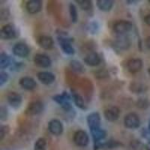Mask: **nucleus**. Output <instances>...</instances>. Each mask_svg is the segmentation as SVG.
Returning <instances> with one entry per match:
<instances>
[{"label": "nucleus", "mask_w": 150, "mask_h": 150, "mask_svg": "<svg viewBox=\"0 0 150 150\" xmlns=\"http://www.w3.org/2000/svg\"><path fill=\"white\" fill-rule=\"evenodd\" d=\"M69 14H70L71 22L74 23H77V21H78V14H77V8L72 3L69 5Z\"/></svg>", "instance_id": "obj_26"}, {"label": "nucleus", "mask_w": 150, "mask_h": 150, "mask_svg": "<svg viewBox=\"0 0 150 150\" xmlns=\"http://www.w3.org/2000/svg\"><path fill=\"white\" fill-rule=\"evenodd\" d=\"M8 119V111L7 109L2 106L0 108V120L2 121H5Z\"/></svg>", "instance_id": "obj_33"}, {"label": "nucleus", "mask_w": 150, "mask_h": 150, "mask_svg": "<svg viewBox=\"0 0 150 150\" xmlns=\"http://www.w3.org/2000/svg\"><path fill=\"white\" fill-rule=\"evenodd\" d=\"M26 8L29 14H37L42 8V2L40 0H31L26 3Z\"/></svg>", "instance_id": "obj_17"}, {"label": "nucleus", "mask_w": 150, "mask_h": 150, "mask_svg": "<svg viewBox=\"0 0 150 150\" xmlns=\"http://www.w3.org/2000/svg\"><path fill=\"white\" fill-rule=\"evenodd\" d=\"M144 21H145L146 23L150 26V14H148L147 16H146L145 18H144Z\"/></svg>", "instance_id": "obj_36"}, {"label": "nucleus", "mask_w": 150, "mask_h": 150, "mask_svg": "<svg viewBox=\"0 0 150 150\" xmlns=\"http://www.w3.org/2000/svg\"><path fill=\"white\" fill-rule=\"evenodd\" d=\"M71 38H67L65 36H59L58 42L62 51L68 55H73L75 50L71 45Z\"/></svg>", "instance_id": "obj_5"}, {"label": "nucleus", "mask_w": 150, "mask_h": 150, "mask_svg": "<svg viewBox=\"0 0 150 150\" xmlns=\"http://www.w3.org/2000/svg\"><path fill=\"white\" fill-rule=\"evenodd\" d=\"M120 115V110L117 107H110L106 109L104 112V116L106 120L109 122H114L119 119Z\"/></svg>", "instance_id": "obj_13"}, {"label": "nucleus", "mask_w": 150, "mask_h": 150, "mask_svg": "<svg viewBox=\"0 0 150 150\" xmlns=\"http://www.w3.org/2000/svg\"><path fill=\"white\" fill-rule=\"evenodd\" d=\"M83 61L89 66H96L101 62V57L96 52H90L84 57Z\"/></svg>", "instance_id": "obj_15"}, {"label": "nucleus", "mask_w": 150, "mask_h": 150, "mask_svg": "<svg viewBox=\"0 0 150 150\" xmlns=\"http://www.w3.org/2000/svg\"><path fill=\"white\" fill-rule=\"evenodd\" d=\"M124 125L128 129H136L139 128L140 125L139 116L135 112H130L125 116Z\"/></svg>", "instance_id": "obj_3"}, {"label": "nucleus", "mask_w": 150, "mask_h": 150, "mask_svg": "<svg viewBox=\"0 0 150 150\" xmlns=\"http://www.w3.org/2000/svg\"><path fill=\"white\" fill-rule=\"evenodd\" d=\"M97 7L102 11H109L112 9L114 2L112 0H98L96 2Z\"/></svg>", "instance_id": "obj_22"}, {"label": "nucleus", "mask_w": 150, "mask_h": 150, "mask_svg": "<svg viewBox=\"0 0 150 150\" xmlns=\"http://www.w3.org/2000/svg\"><path fill=\"white\" fill-rule=\"evenodd\" d=\"M148 73H149V75L150 76V68H149V70H148Z\"/></svg>", "instance_id": "obj_39"}, {"label": "nucleus", "mask_w": 150, "mask_h": 150, "mask_svg": "<svg viewBox=\"0 0 150 150\" xmlns=\"http://www.w3.org/2000/svg\"><path fill=\"white\" fill-rule=\"evenodd\" d=\"M11 63V59L10 56H8L6 53H1L0 54V68L1 69H5L8 68Z\"/></svg>", "instance_id": "obj_24"}, {"label": "nucleus", "mask_w": 150, "mask_h": 150, "mask_svg": "<svg viewBox=\"0 0 150 150\" xmlns=\"http://www.w3.org/2000/svg\"><path fill=\"white\" fill-rule=\"evenodd\" d=\"M53 100L56 101L58 104H59L62 108L65 110V111H70L71 110H72L70 102L71 100V97L66 92H62L59 95L54 96L53 97Z\"/></svg>", "instance_id": "obj_1"}, {"label": "nucleus", "mask_w": 150, "mask_h": 150, "mask_svg": "<svg viewBox=\"0 0 150 150\" xmlns=\"http://www.w3.org/2000/svg\"><path fill=\"white\" fill-rule=\"evenodd\" d=\"M38 45L41 47L45 50H50L54 46L53 38L48 35H41L38 38Z\"/></svg>", "instance_id": "obj_19"}, {"label": "nucleus", "mask_w": 150, "mask_h": 150, "mask_svg": "<svg viewBox=\"0 0 150 150\" xmlns=\"http://www.w3.org/2000/svg\"><path fill=\"white\" fill-rule=\"evenodd\" d=\"M143 146L138 140H134L130 143L128 150H143Z\"/></svg>", "instance_id": "obj_31"}, {"label": "nucleus", "mask_w": 150, "mask_h": 150, "mask_svg": "<svg viewBox=\"0 0 150 150\" xmlns=\"http://www.w3.org/2000/svg\"><path fill=\"white\" fill-rule=\"evenodd\" d=\"M146 44L147 47L150 50V36H149L146 40Z\"/></svg>", "instance_id": "obj_37"}, {"label": "nucleus", "mask_w": 150, "mask_h": 150, "mask_svg": "<svg viewBox=\"0 0 150 150\" xmlns=\"http://www.w3.org/2000/svg\"><path fill=\"white\" fill-rule=\"evenodd\" d=\"M8 127L6 126V125H1V127H0V140L1 141L3 140L4 137L8 133Z\"/></svg>", "instance_id": "obj_34"}, {"label": "nucleus", "mask_w": 150, "mask_h": 150, "mask_svg": "<svg viewBox=\"0 0 150 150\" xmlns=\"http://www.w3.org/2000/svg\"><path fill=\"white\" fill-rule=\"evenodd\" d=\"M131 42L130 40L128 39V38L124 37V36H120V37L117 38L115 41V46L120 50H128V47H130Z\"/></svg>", "instance_id": "obj_20"}, {"label": "nucleus", "mask_w": 150, "mask_h": 150, "mask_svg": "<svg viewBox=\"0 0 150 150\" xmlns=\"http://www.w3.org/2000/svg\"><path fill=\"white\" fill-rule=\"evenodd\" d=\"M130 90L135 93H140L143 91V86L140 83H131L130 85Z\"/></svg>", "instance_id": "obj_30"}, {"label": "nucleus", "mask_w": 150, "mask_h": 150, "mask_svg": "<svg viewBox=\"0 0 150 150\" xmlns=\"http://www.w3.org/2000/svg\"><path fill=\"white\" fill-rule=\"evenodd\" d=\"M48 130L52 134L59 136L63 132V125L58 120H52L48 123Z\"/></svg>", "instance_id": "obj_12"}, {"label": "nucleus", "mask_w": 150, "mask_h": 150, "mask_svg": "<svg viewBox=\"0 0 150 150\" xmlns=\"http://www.w3.org/2000/svg\"><path fill=\"white\" fill-rule=\"evenodd\" d=\"M70 67L74 71L77 73H83L85 71V68L83 64L77 60H71L70 62Z\"/></svg>", "instance_id": "obj_25"}, {"label": "nucleus", "mask_w": 150, "mask_h": 150, "mask_svg": "<svg viewBox=\"0 0 150 150\" xmlns=\"http://www.w3.org/2000/svg\"><path fill=\"white\" fill-rule=\"evenodd\" d=\"M71 96L73 98V100L74 101L75 104L79 108L82 110H86V106L85 104V101H84V99L82 96H80V94L75 91L74 89H71Z\"/></svg>", "instance_id": "obj_21"}, {"label": "nucleus", "mask_w": 150, "mask_h": 150, "mask_svg": "<svg viewBox=\"0 0 150 150\" xmlns=\"http://www.w3.org/2000/svg\"><path fill=\"white\" fill-rule=\"evenodd\" d=\"M91 134H92V139L95 143H98L103 139L105 138L106 131L101 128H96V129L90 130Z\"/></svg>", "instance_id": "obj_23"}, {"label": "nucleus", "mask_w": 150, "mask_h": 150, "mask_svg": "<svg viewBox=\"0 0 150 150\" xmlns=\"http://www.w3.org/2000/svg\"><path fill=\"white\" fill-rule=\"evenodd\" d=\"M34 63L40 68H49L52 64V61L49 56L45 54L38 53L34 57Z\"/></svg>", "instance_id": "obj_9"}, {"label": "nucleus", "mask_w": 150, "mask_h": 150, "mask_svg": "<svg viewBox=\"0 0 150 150\" xmlns=\"http://www.w3.org/2000/svg\"><path fill=\"white\" fill-rule=\"evenodd\" d=\"M137 106L139 108H146L148 106V103H147L146 100H144V99H140L138 101H137Z\"/></svg>", "instance_id": "obj_35"}, {"label": "nucleus", "mask_w": 150, "mask_h": 150, "mask_svg": "<svg viewBox=\"0 0 150 150\" xmlns=\"http://www.w3.org/2000/svg\"><path fill=\"white\" fill-rule=\"evenodd\" d=\"M74 142L77 146L81 147H85L89 144V135L86 131L79 130L76 131L74 134Z\"/></svg>", "instance_id": "obj_6"}, {"label": "nucleus", "mask_w": 150, "mask_h": 150, "mask_svg": "<svg viewBox=\"0 0 150 150\" xmlns=\"http://www.w3.org/2000/svg\"><path fill=\"white\" fill-rule=\"evenodd\" d=\"M12 51L16 56H18L21 58H26L30 53V49L26 44L20 42L14 45L12 49Z\"/></svg>", "instance_id": "obj_7"}, {"label": "nucleus", "mask_w": 150, "mask_h": 150, "mask_svg": "<svg viewBox=\"0 0 150 150\" xmlns=\"http://www.w3.org/2000/svg\"><path fill=\"white\" fill-rule=\"evenodd\" d=\"M8 80V74L6 72L1 71L0 73V86H2Z\"/></svg>", "instance_id": "obj_32"}, {"label": "nucleus", "mask_w": 150, "mask_h": 150, "mask_svg": "<svg viewBox=\"0 0 150 150\" xmlns=\"http://www.w3.org/2000/svg\"><path fill=\"white\" fill-rule=\"evenodd\" d=\"M133 28V24L128 21H116L112 26L115 33L119 35H123L128 33Z\"/></svg>", "instance_id": "obj_4"}, {"label": "nucleus", "mask_w": 150, "mask_h": 150, "mask_svg": "<svg viewBox=\"0 0 150 150\" xmlns=\"http://www.w3.org/2000/svg\"><path fill=\"white\" fill-rule=\"evenodd\" d=\"M87 123L89 129H96L101 128V116L97 112H94L90 113L87 116Z\"/></svg>", "instance_id": "obj_10"}, {"label": "nucleus", "mask_w": 150, "mask_h": 150, "mask_svg": "<svg viewBox=\"0 0 150 150\" xmlns=\"http://www.w3.org/2000/svg\"><path fill=\"white\" fill-rule=\"evenodd\" d=\"M149 4H150V0H149Z\"/></svg>", "instance_id": "obj_40"}, {"label": "nucleus", "mask_w": 150, "mask_h": 150, "mask_svg": "<svg viewBox=\"0 0 150 150\" xmlns=\"http://www.w3.org/2000/svg\"><path fill=\"white\" fill-rule=\"evenodd\" d=\"M120 145H121V143H118L117 141L110 140V141L107 142V143H103V144L99 145V146L101 147V148H104V149H110V148H115V147H117Z\"/></svg>", "instance_id": "obj_29"}, {"label": "nucleus", "mask_w": 150, "mask_h": 150, "mask_svg": "<svg viewBox=\"0 0 150 150\" xmlns=\"http://www.w3.org/2000/svg\"><path fill=\"white\" fill-rule=\"evenodd\" d=\"M47 141L45 138H39L36 140L34 145V150H46Z\"/></svg>", "instance_id": "obj_28"}, {"label": "nucleus", "mask_w": 150, "mask_h": 150, "mask_svg": "<svg viewBox=\"0 0 150 150\" xmlns=\"http://www.w3.org/2000/svg\"><path fill=\"white\" fill-rule=\"evenodd\" d=\"M7 101L12 108L17 109L21 107L23 101V98L17 92H11L8 94Z\"/></svg>", "instance_id": "obj_11"}, {"label": "nucleus", "mask_w": 150, "mask_h": 150, "mask_svg": "<svg viewBox=\"0 0 150 150\" xmlns=\"http://www.w3.org/2000/svg\"><path fill=\"white\" fill-rule=\"evenodd\" d=\"M18 32L13 24H7L0 31V38L2 40L14 39L18 36Z\"/></svg>", "instance_id": "obj_2"}, {"label": "nucleus", "mask_w": 150, "mask_h": 150, "mask_svg": "<svg viewBox=\"0 0 150 150\" xmlns=\"http://www.w3.org/2000/svg\"><path fill=\"white\" fill-rule=\"evenodd\" d=\"M44 110V104L41 101H32L28 105L26 112L29 116H36L40 114Z\"/></svg>", "instance_id": "obj_8"}, {"label": "nucleus", "mask_w": 150, "mask_h": 150, "mask_svg": "<svg viewBox=\"0 0 150 150\" xmlns=\"http://www.w3.org/2000/svg\"><path fill=\"white\" fill-rule=\"evenodd\" d=\"M38 79L41 83L45 85H50L54 83L56 76L53 73L49 71H41L38 74Z\"/></svg>", "instance_id": "obj_14"}, {"label": "nucleus", "mask_w": 150, "mask_h": 150, "mask_svg": "<svg viewBox=\"0 0 150 150\" xmlns=\"http://www.w3.org/2000/svg\"><path fill=\"white\" fill-rule=\"evenodd\" d=\"M148 129H149V131L150 132V121H149V127H148Z\"/></svg>", "instance_id": "obj_38"}, {"label": "nucleus", "mask_w": 150, "mask_h": 150, "mask_svg": "<svg viewBox=\"0 0 150 150\" xmlns=\"http://www.w3.org/2000/svg\"><path fill=\"white\" fill-rule=\"evenodd\" d=\"M142 68H143V62L140 59H131L127 62V68L132 74L140 71Z\"/></svg>", "instance_id": "obj_16"}, {"label": "nucleus", "mask_w": 150, "mask_h": 150, "mask_svg": "<svg viewBox=\"0 0 150 150\" xmlns=\"http://www.w3.org/2000/svg\"><path fill=\"white\" fill-rule=\"evenodd\" d=\"M19 83L22 88L26 90H33L37 87V83L30 77H23L21 78Z\"/></svg>", "instance_id": "obj_18"}, {"label": "nucleus", "mask_w": 150, "mask_h": 150, "mask_svg": "<svg viewBox=\"0 0 150 150\" xmlns=\"http://www.w3.org/2000/svg\"><path fill=\"white\" fill-rule=\"evenodd\" d=\"M80 8L83 11H89L92 8V1L89 0H77L76 1Z\"/></svg>", "instance_id": "obj_27"}]
</instances>
